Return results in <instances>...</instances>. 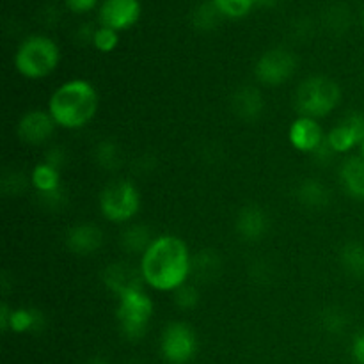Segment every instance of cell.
Returning <instances> with one entry per match:
<instances>
[{
	"label": "cell",
	"mask_w": 364,
	"mask_h": 364,
	"mask_svg": "<svg viewBox=\"0 0 364 364\" xmlns=\"http://www.w3.org/2000/svg\"><path fill=\"white\" fill-rule=\"evenodd\" d=\"M144 284L156 291H176L192 276V255L187 242L176 235H159L151 242L141 265Z\"/></svg>",
	"instance_id": "obj_1"
},
{
	"label": "cell",
	"mask_w": 364,
	"mask_h": 364,
	"mask_svg": "<svg viewBox=\"0 0 364 364\" xmlns=\"http://www.w3.org/2000/svg\"><path fill=\"white\" fill-rule=\"evenodd\" d=\"M100 96L95 85L84 78H71L60 84L48 100V112L64 130H80L95 119Z\"/></svg>",
	"instance_id": "obj_2"
},
{
	"label": "cell",
	"mask_w": 364,
	"mask_h": 364,
	"mask_svg": "<svg viewBox=\"0 0 364 364\" xmlns=\"http://www.w3.org/2000/svg\"><path fill=\"white\" fill-rule=\"evenodd\" d=\"M60 48L45 34H32L18 45L14 68L27 80H41L59 68Z\"/></svg>",
	"instance_id": "obj_3"
},
{
	"label": "cell",
	"mask_w": 364,
	"mask_h": 364,
	"mask_svg": "<svg viewBox=\"0 0 364 364\" xmlns=\"http://www.w3.org/2000/svg\"><path fill=\"white\" fill-rule=\"evenodd\" d=\"M341 102V87L336 80L329 77H308L301 82L295 91V107L299 116H308L320 119L338 109Z\"/></svg>",
	"instance_id": "obj_4"
},
{
	"label": "cell",
	"mask_w": 364,
	"mask_h": 364,
	"mask_svg": "<svg viewBox=\"0 0 364 364\" xmlns=\"http://www.w3.org/2000/svg\"><path fill=\"white\" fill-rule=\"evenodd\" d=\"M153 309L155 306L151 297L142 288L130 290L117 297L116 320L121 334L127 340H141L153 318Z\"/></svg>",
	"instance_id": "obj_5"
},
{
	"label": "cell",
	"mask_w": 364,
	"mask_h": 364,
	"mask_svg": "<svg viewBox=\"0 0 364 364\" xmlns=\"http://www.w3.org/2000/svg\"><path fill=\"white\" fill-rule=\"evenodd\" d=\"M98 205L109 223L128 224L141 210V194L130 180H116L100 192Z\"/></svg>",
	"instance_id": "obj_6"
},
{
	"label": "cell",
	"mask_w": 364,
	"mask_h": 364,
	"mask_svg": "<svg viewBox=\"0 0 364 364\" xmlns=\"http://www.w3.org/2000/svg\"><path fill=\"white\" fill-rule=\"evenodd\" d=\"M198 336L185 322H171L160 336V352L169 364H187L198 354Z\"/></svg>",
	"instance_id": "obj_7"
},
{
	"label": "cell",
	"mask_w": 364,
	"mask_h": 364,
	"mask_svg": "<svg viewBox=\"0 0 364 364\" xmlns=\"http://www.w3.org/2000/svg\"><path fill=\"white\" fill-rule=\"evenodd\" d=\"M295 70H297V57L294 52L287 48H272L262 53L256 60L255 75L259 84L277 87L290 80Z\"/></svg>",
	"instance_id": "obj_8"
},
{
	"label": "cell",
	"mask_w": 364,
	"mask_h": 364,
	"mask_svg": "<svg viewBox=\"0 0 364 364\" xmlns=\"http://www.w3.org/2000/svg\"><path fill=\"white\" fill-rule=\"evenodd\" d=\"M326 142L334 155L350 153L354 148H361L364 142V114L352 112L333 127L327 134Z\"/></svg>",
	"instance_id": "obj_9"
},
{
	"label": "cell",
	"mask_w": 364,
	"mask_h": 364,
	"mask_svg": "<svg viewBox=\"0 0 364 364\" xmlns=\"http://www.w3.org/2000/svg\"><path fill=\"white\" fill-rule=\"evenodd\" d=\"M55 121L48 110L32 109L20 117L16 127L18 139L28 146H43L55 134Z\"/></svg>",
	"instance_id": "obj_10"
},
{
	"label": "cell",
	"mask_w": 364,
	"mask_h": 364,
	"mask_svg": "<svg viewBox=\"0 0 364 364\" xmlns=\"http://www.w3.org/2000/svg\"><path fill=\"white\" fill-rule=\"evenodd\" d=\"M142 6L139 0H103L98 11L100 25L116 32L128 31L139 21Z\"/></svg>",
	"instance_id": "obj_11"
},
{
	"label": "cell",
	"mask_w": 364,
	"mask_h": 364,
	"mask_svg": "<svg viewBox=\"0 0 364 364\" xmlns=\"http://www.w3.org/2000/svg\"><path fill=\"white\" fill-rule=\"evenodd\" d=\"M326 137L327 135L323 134L318 119L308 116H299L290 124V130H288V141H290V144L297 151L308 153V155H313V153L318 151L323 142H326Z\"/></svg>",
	"instance_id": "obj_12"
},
{
	"label": "cell",
	"mask_w": 364,
	"mask_h": 364,
	"mask_svg": "<svg viewBox=\"0 0 364 364\" xmlns=\"http://www.w3.org/2000/svg\"><path fill=\"white\" fill-rule=\"evenodd\" d=\"M64 244L77 256H91L102 247L103 231L92 223H78L66 231Z\"/></svg>",
	"instance_id": "obj_13"
},
{
	"label": "cell",
	"mask_w": 364,
	"mask_h": 364,
	"mask_svg": "<svg viewBox=\"0 0 364 364\" xmlns=\"http://www.w3.org/2000/svg\"><path fill=\"white\" fill-rule=\"evenodd\" d=\"M102 281L107 290L112 291L117 297H121V295L130 290L142 288V283H144L141 269H134V267L123 262L110 263L109 267H105L102 274Z\"/></svg>",
	"instance_id": "obj_14"
},
{
	"label": "cell",
	"mask_w": 364,
	"mask_h": 364,
	"mask_svg": "<svg viewBox=\"0 0 364 364\" xmlns=\"http://www.w3.org/2000/svg\"><path fill=\"white\" fill-rule=\"evenodd\" d=\"M43 323H45V318H43L41 311L34 308L11 309L6 302L0 308V326H2L4 331L25 334L32 333V331H39Z\"/></svg>",
	"instance_id": "obj_15"
},
{
	"label": "cell",
	"mask_w": 364,
	"mask_h": 364,
	"mask_svg": "<svg viewBox=\"0 0 364 364\" xmlns=\"http://www.w3.org/2000/svg\"><path fill=\"white\" fill-rule=\"evenodd\" d=\"M235 230H237L238 237L244 238L245 242L262 240L269 231V217H267L265 210L256 205L244 206L235 220Z\"/></svg>",
	"instance_id": "obj_16"
},
{
	"label": "cell",
	"mask_w": 364,
	"mask_h": 364,
	"mask_svg": "<svg viewBox=\"0 0 364 364\" xmlns=\"http://www.w3.org/2000/svg\"><path fill=\"white\" fill-rule=\"evenodd\" d=\"M231 109L240 119L255 121L263 112V96L255 85H242L231 96Z\"/></svg>",
	"instance_id": "obj_17"
},
{
	"label": "cell",
	"mask_w": 364,
	"mask_h": 364,
	"mask_svg": "<svg viewBox=\"0 0 364 364\" xmlns=\"http://www.w3.org/2000/svg\"><path fill=\"white\" fill-rule=\"evenodd\" d=\"M340 181L343 191L352 199H364V160L361 156H348L340 169Z\"/></svg>",
	"instance_id": "obj_18"
},
{
	"label": "cell",
	"mask_w": 364,
	"mask_h": 364,
	"mask_svg": "<svg viewBox=\"0 0 364 364\" xmlns=\"http://www.w3.org/2000/svg\"><path fill=\"white\" fill-rule=\"evenodd\" d=\"M155 237L146 224H128L121 233V247L130 255H144Z\"/></svg>",
	"instance_id": "obj_19"
},
{
	"label": "cell",
	"mask_w": 364,
	"mask_h": 364,
	"mask_svg": "<svg viewBox=\"0 0 364 364\" xmlns=\"http://www.w3.org/2000/svg\"><path fill=\"white\" fill-rule=\"evenodd\" d=\"M28 181L41 196L52 194V192L60 191V169L43 160V162L36 164Z\"/></svg>",
	"instance_id": "obj_20"
},
{
	"label": "cell",
	"mask_w": 364,
	"mask_h": 364,
	"mask_svg": "<svg viewBox=\"0 0 364 364\" xmlns=\"http://www.w3.org/2000/svg\"><path fill=\"white\" fill-rule=\"evenodd\" d=\"M297 198L299 201L302 203L308 208H323L329 203V188L322 183L320 180H313V178H308V180L301 181L297 187Z\"/></svg>",
	"instance_id": "obj_21"
},
{
	"label": "cell",
	"mask_w": 364,
	"mask_h": 364,
	"mask_svg": "<svg viewBox=\"0 0 364 364\" xmlns=\"http://www.w3.org/2000/svg\"><path fill=\"white\" fill-rule=\"evenodd\" d=\"M340 262L345 272L352 277L364 279V244L363 242H348L340 252Z\"/></svg>",
	"instance_id": "obj_22"
},
{
	"label": "cell",
	"mask_w": 364,
	"mask_h": 364,
	"mask_svg": "<svg viewBox=\"0 0 364 364\" xmlns=\"http://www.w3.org/2000/svg\"><path fill=\"white\" fill-rule=\"evenodd\" d=\"M95 160L102 169L105 171H116L121 166V149L112 139H105V141H100L95 148Z\"/></svg>",
	"instance_id": "obj_23"
},
{
	"label": "cell",
	"mask_w": 364,
	"mask_h": 364,
	"mask_svg": "<svg viewBox=\"0 0 364 364\" xmlns=\"http://www.w3.org/2000/svg\"><path fill=\"white\" fill-rule=\"evenodd\" d=\"M220 270V259L215 251H206L199 252L196 258H192V274H198L199 279L210 281L215 277V274Z\"/></svg>",
	"instance_id": "obj_24"
},
{
	"label": "cell",
	"mask_w": 364,
	"mask_h": 364,
	"mask_svg": "<svg viewBox=\"0 0 364 364\" xmlns=\"http://www.w3.org/2000/svg\"><path fill=\"white\" fill-rule=\"evenodd\" d=\"M220 18H223V14L217 9L215 4L210 0V2H205L196 7L194 13H192V23L199 31H212V28L219 25Z\"/></svg>",
	"instance_id": "obj_25"
},
{
	"label": "cell",
	"mask_w": 364,
	"mask_h": 364,
	"mask_svg": "<svg viewBox=\"0 0 364 364\" xmlns=\"http://www.w3.org/2000/svg\"><path fill=\"white\" fill-rule=\"evenodd\" d=\"M220 11V14L226 18H244L251 13L256 6V0H212Z\"/></svg>",
	"instance_id": "obj_26"
},
{
	"label": "cell",
	"mask_w": 364,
	"mask_h": 364,
	"mask_svg": "<svg viewBox=\"0 0 364 364\" xmlns=\"http://www.w3.org/2000/svg\"><path fill=\"white\" fill-rule=\"evenodd\" d=\"M91 43L98 52L110 53L117 48V45H119V32H116L114 28L100 25L98 28H95Z\"/></svg>",
	"instance_id": "obj_27"
},
{
	"label": "cell",
	"mask_w": 364,
	"mask_h": 364,
	"mask_svg": "<svg viewBox=\"0 0 364 364\" xmlns=\"http://www.w3.org/2000/svg\"><path fill=\"white\" fill-rule=\"evenodd\" d=\"M199 301H201L199 290L188 283L174 291V302H176L178 308L183 309V311H192V309L198 308Z\"/></svg>",
	"instance_id": "obj_28"
},
{
	"label": "cell",
	"mask_w": 364,
	"mask_h": 364,
	"mask_svg": "<svg viewBox=\"0 0 364 364\" xmlns=\"http://www.w3.org/2000/svg\"><path fill=\"white\" fill-rule=\"evenodd\" d=\"M323 329L331 334H340L343 333L345 327H347V316L343 315V311L340 309H326L322 313V318H320Z\"/></svg>",
	"instance_id": "obj_29"
},
{
	"label": "cell",
	"mask_w": 364,
	"mask_h": 364,
	"mask_svg": "<svg viewBox=\"0 0 364 364\" xmlns=\"http://www.w3.org/2000/svg\"><path fill=\"white\" fill-rule=\"evenodd\" d=\"M98 2L100 0H64L68 9L73 11V13L77 14L89 13V11H92L96 6H98Z\"/></svg>",
	"instance_id": "obj_30"
},
{
	"label": "cell",
	"mask_w": 364,
	"mask_h": 364,
	"mask_svg": "<svg viewBox=\"0 0 364 364\" xmlns=\"http://www.w3.org/2000/svg\"><path fill=\"white\" fill-rule=\"evenodd\" d=\"M64 159H66V155H64V151L60 148H52L48 153H46L45 156V162L50 164V166L57 167V169H60V166L64 164Z\"/></svg>",
	"instance_id": "obj_31"
},
{
	"label": "cell",
	"mask_w": 364,
	"mask_h": 364,
	"mask_svg": "<svg viewBox=\"0 0 364 364\" xmlns=\"http://www.w3.org/2000/svg\"><path fill=\"white\" fill-rule=\"evenodd\" d=\"M352 355H354L355 363L364 364V333L358 334L352 341Z\"/></svg>",
	"instance_id": "obj_32"
},
{
	"label": "cell",
	"mask_w": 364,
	"mask_h": 364,
	"mask_svg": "<svg viewBox=\"0 0 364 364\" xmlns=\"http://www.w3.org/2000/svg\"><path fill=\"white\" fill-rule=\"evenodd\" d=\"M276 2H277V0H256V4H258V6H265V7L274 6Z\"/></svg>",
	"instance_id": "obj_33"
},
{
	"label": "cell",
	"mask_w": 364,
	"mask_h": 364,
	"mask_svg": "<svg viewBox=\"0 0 364 364\" xmlns=\"http://www.w3.org/2000/svg\"><path fill=\"white\" fill-rule=\"evenodd\" d=\"M89 364H110V363L107 361V359H103V358H96V359H92V361Z\"/></svg>",
	"instance_id": "obj_34"
},
{
	"label": "cell",
	"mask_w": 364,
	"mask_h": 364,
	"mask_svg": "<svg viewBox=\"0 0 364 364\" xmlns=\"http://www.w3.org/2000/svg\"><path fill=\"white\" fill-rule=\"evenodd\" d=\"M359 156H361V159L364 160V142L361 144V155H359Z\"/></svg>",
	"instance_id": "obj_35"
},
{
	"label": "cell",
	"mask_w": 364,
	"mask_h": 364,
	"mask_svg": "<svg viewBox=\"0 0 364 364\" xmlns=\"http://www.w3.org/2000/svg\"><path fill=\"white\" fill-rule=\"evenodd\" d=\"M363 25H364V9H363Z\"/></svg>",
	"instance_id": "obj_36"
}]
</instances>
